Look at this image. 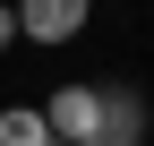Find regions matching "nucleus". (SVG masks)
Masks as SVG:
<instances>
[{
  "label": "nucleus",
  "instance_id": "1",
  "mask_svg": "<svg viewBox=\"0 0 154 146\" xmlns=\"http://www.w3.org/2000/svg\"><path fill=\"white\" fill-rule=\"evenodd\" d=\"M43 129H51V146H94L103 138V86H60Z\"/></svg>",
  "mask_w": 154,
  "mask_h": 146
},
{
  "label": "nucleus",
  "instance_id": "2",
  "mask_svg": "<svg viewBox=\"0 0 154 146\" xmlns=\"http://www.w3.org/2000/svg\"><path fill=\"white\" fill-rule=\"evenodd\" d=\"M17 34L26 43H77L86 34V0H26L17 9Z\"/></svg>",
  "mask_w": 154,
  "mask_h": 146
},
{
  "label": "nucleus",
  "instance_id": "3",
  "mask_svg": "<svg viewBox=\"0 0 154 146\" xmlns=\"http://www.w3.org/2000/svg\"><path fill=\"white\" fill-rule=\"evenodd\" d=\"M137 138H146V95L103 86V138H94V146H137Z\"/></svg>",
  "mask_w": 154,
  "mask_h": 146
},
{
  "label": "nucleus",
  "instance_id": "4",
  "mask_svg": "<svg viewBox=\"0 0 154 146\" xmlns=\"http://www.w3.org/2000/svg\"><path fill=\"white\" fill-rule=\"evenodd\" d=\"M0 146H51L43 112H34V103H9V112H0Z\"/></svg>",
  "mask_w": 154,
  "mask_h": 146
},
{
  "label": "nucleus",
  "instance_id": "5",
  "mask_svg": "<svg viewBox=\"0 0 154 146\" xmlns=\"http://www.w3.org/2000/svg\"><path fill=\"white\" fill-rule=\"evenodd\" d=\"M0 43H17V9H0Z\"/></svg>",
  "mask_w": 154,
  "mask_h": 146
}]
</instances>
